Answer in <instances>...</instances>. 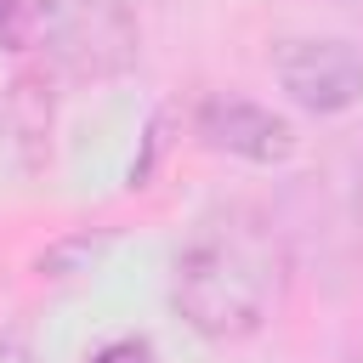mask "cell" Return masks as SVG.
I'll return each mask as SVG.
<instances>
[{"label": "cell", "instance_id": "1", "mask_svg": "<svg viewBox=\"0 0 363 363\" xmlns=\"http://www.w3.org/2000/svg\"><path fill=\"white\" fill-rule=\"evenodd\" d=\"M289 289V250L255 210H216L204 216L182 255L170 301L204 340H250L272 323Z\"/></svg>", "mask_w": 363, "mask_h": 363}, {"label": "cell", "instance_id": "2", "mask_svg": "<svg viewBox=\"0 0 363 363\" xmlns=\"http://www.w3.org/2000/svg\"><path fill=\"white\" fill-rule=\"evenodd\" d=\"M28 45L68 79H108L136 62V17L125 0H40Z\"/></svg>", "mask_w": 363, "mask_h": 363}, {"label": "cell", "instance_id": "3", "mask_svg": "<svg viewBox=\"0 0 363 363\" xmlns=\"http://www.w3.org/2000/svg\"><path fill=\"white\" fill-rule=\"evenodd\" d=\"M272 74L284 96L301 102L306 113H346L363 102V51L352 40H278Z\"/></svg>", "mask_w": 363, "mask_h": 363}, {"label": "cell", "instance_id": "4", "mask_svg": "<svg viewBox=\"0 0 363 363\" xmlns=\"http://www.w3.org/2000/svg\"><path fill=\"white\" fill-rule=\"evenodd\" d=\"M193 125H199V136L216 153H238L250 164H278V159L295 153V130L272 108L244 102V96H210V102H199Z\"/></svg>", "mask_w": 363, "mask_h": 363}, {"label": "cell", "instance_id": "5", "mask_svg": "<svg viewBox=\"0 0 363 363\" xmlns=\"http://www.w3.org/2000/svg\"><path fill=\"white\" fill-rule=\"evenodd\" d=\"M40 0H0V45L28 51V28H34Z\"/></svg>", "mask_w": 363, "mask_h": 363}, {"label": "cell", "instance_id": "6", "mask_svg": "<svg viewBox=\"0 0 363 363\" xmlns=\"http://www.w3.org/2000/svg\"><path fill=\"white\" fill-rule=\"evenodd\" d=\"M91 363H159V357H153V346H147V340H136V335H119V340H108V346H102Z\"/></svg>", "mask_w": 363, "mask_h": 363}, {"label": "cell", "instance_id": "7", "mask_svg": "<svg viewBox=\"0 0 363 363\" xmlns=\"http://www.w3.org/2000/svg\"><path fill=\"white\" fill-rule=\"evenodd\" d=\"M0 363H34L23 346H11V340H0Z\"/></svg>", "mask_w": 363, "mask_h": 363}, {"label": "cell", "instance_id": "8", "mask_svg": "<svg viewBox=\"0 0 363 363\" xmlns=\"http://www.w3.org/2000/svg\"><path fill=\"white\" fill-rule=\"evenodd\" d=\"M357 363H363V352H357Z\"/></svg>", "mask_w": 363, "mask_h": 363}]
</instances>
